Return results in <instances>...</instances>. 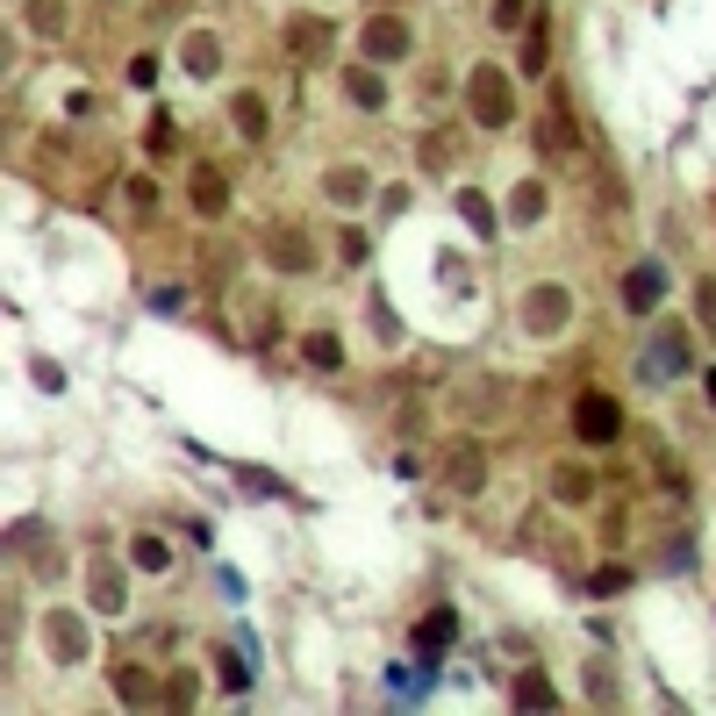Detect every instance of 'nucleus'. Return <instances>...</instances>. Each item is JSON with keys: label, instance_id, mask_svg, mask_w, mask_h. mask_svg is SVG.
Returning a JSON list of instances; mask_svg holds the SVG:
<instances>
[{"label": "nucleus", "instance_id": "cd10ccee", "mask_svg": "<svg viewBox=\"0 0 716 716\" xmlns=\"http://www.w3.org/2000/svg\"><path fill=\"white\" fill-rule=\"evenodd\" d=\"M115 695H122L129 709H137V702H151V681L137 674V666H122V674H115Z\"/></svg>", "mask_w": 716, "mask_h": 716}, {"label": "nucleus", "instance_id": "0eeeda50", "mask_svg": "<svg viewBox=\"0 0 716 716\" xmlns=\"http://www.w3.org/2000/svg\"><path fill=\"white\" fill-rule=\"evenodd\" d=\"M280 36H287V58H301V65L330 51V22H323V15H294Z\"/></svg>", "mask_w": 716, "mask_h": 716}, {"label": "nucleus", "instance_id": "f03ea898", "mask_svg": "<svg viewBox=\"0 0 716 716\" xmlns=\"http://www.w3.org/2000/svg\"><path fill=\"white\" fill-rule=\"evenodd\" d=\"M573 437H580V444H609V437H623V409H616V394H602V387L573 394Z\"/></svg>", "mask_w": 716, "mask_h": 716}, {"label": "nucleus", "instance_id": "6ab92c4d", "mask_svg": "<svg viewBox=\"0 0 716 716\" xmlns=\"http://www.w3.org/2000/svg\"><path fill=\"white\" fill-rule=\"evenodd\" d=\"M459 215L473 222V237H495V222H502V215H495V201H487L480 187H459Z\"/></svg>", "mask_w": 716, "mask_h": 716}, {"label": "nucleus", "instance_id": "4468645a", "mask_svg": "<svg viewBox=\"0 0 716 716\" xmlns=\"http://www.w3.org/2000/svg\"><path fill=\"white\" fill-rule=\"evenodd\" d=\"M452 638H459V616H452V609H430V616L416 623V645H423V659H437Z\"/></svg>", "mask_w": 716, "mask_h": 716}, {"label": "nucleus", "instance_id": "9b49d317", "mask_svg": "<svg viewBox=\"0 0 716 716\" xmlns=\"http://www.w3.org/2000/svg\"><path fill=\"white\" fill-rule=\"evenodd\" d=\"M323 194H330L337 208H358V201L373 194V179H366V165H337V172L323 179Z\"/></svg>", "mask_w": 716, "mask_h": 716}, {"label": "nucleus", "instance_id": "423d86ee", "mask_svg": "<svg viewBox=\"0 0 716 716\" xmlns=\"http://www.w3.org/2000/svg\"><path fill=\"white\" fill-rule=\"evenodd\" d=\"M265 258H273L280 273H308V265H316V244H308L294 222H280V230H265Z\"/></svg>", "mask_w": 716, "mask_h": 716}, {"label": "nucleus", "instance_id": "1a4fd4ad", "mask_svg": "<svg viewBox=\"0 0 716 716\" xmlns=\"http://www.w3.org/2000/svg\"><path fill=\"white\" fill-rule=\"evenodd\" d=\"M344 101L366 108V115H380V108H387V79H380L373 65H351V72H344Z\"/></svg>", "mask_w": 716, "mask_h": 716}, {"label": "nucleus", "instance_id": "b1692460", "mask_svg": "<svg viewBox=\"0 0 716 716\" xmlns=\"http://www.w3.org/2000/svg\"><path fill=\"white\" fill-rule=\"evenodd\" d=\"M301 351H308V366H323V373H330V366H344V344H337L330 330H316V337H301Z\"/></svg>", "mask_w": 716, "mask_h": 716}, {"label": "nucleus", "instance_id": "f257e3e1", "mask_svg": "<svg viewBox=\"0 0 716 716\" xmlns=\"http://www.w3.org/2000/svg\"><path fill=\"white\" fill-rule=\"evenodd\" d=\"M466 115H473L480 129H509V122H516V86H509L502 65H473V72H466Z\"/></svg>", "mask_w": 716, "mask_h": 716}, {"label": "nucleus", "instance_id": "aec40b11", "mask_svg": "<svg viewBox=\"0 0 716 716\" xmlns=\"http://www.w3.org/2000/svg\"><path fill=\"white\" fill-rule=\"evenodd\" d=\"M509 702H516V709H552L559 695H552V681H545V674H537V666H530V674H516Z\"/></svg>", "mask_w": 716, "mask_h": 716}, {"label": "nucleus", "instance_id": "c9c22d12", "mask_svg": "<svg viewBox=\"0 0 716 716\" xmlns=\"http://www.w3.org/2000/svg\"><path fill=\"white\" fill-rule=\"evenodd\" d=\"M129 79H137V86H158V58H151V51L129 58Z\"/></svg>", "mask_w": 716, "mask_h": 716}, {"label": "nucleus", "instance_id": "58836bf2", "mask_svg": "<svg viewBox=\"0 0 716 716\" xmlns=\"http://www.w3.org/2000/svg\"><path fill=\"white\" fill-rule=\"evenodd\" d=\"M29 373H36V387H51V394H58V387H65V373H58V366H51V358H36V366H29Z\"/></svg>", "mask_w": 716, "mask_h": 716}, {"label": "nucleus", "instance_id": "2eb2a0df", "mask_svg": "<svg viewBox=\"0 0 716 716\" xmlns=\"http://www.w3.org/2000/svg\"><path fill=\"white\" fill-rule=\"evenodd\" d=\"M194 208H201V215H222V208H230V179H222L215 165H194Z\"/></svg>", "mask_w": 716, "mask_h": 716}, {"label": "nucleus", "instance_id": "ddd939ff", "mask_svg": "<svg viewBox=\"0 0 716 716\" xmlns=\"http://www.w3.org/2000/svg\"><path fill=\"white\" fill-rule=\"evenodd\" d=\"M545 58H552V29H545V15H530V22H523V58H516V65H523L530 79H545Z\"/></svg>", "mask_w": 716, "mask_h": 716}, {"label": "nucleus", "instance_id": "5701e85b", "mask_svg": "<svg viewBox=\"0 0 716 716\" xmlns=\"http://www.w3.org/2000/svg\"><path fill=\"white\" fill-rule=\"evenodd\" d=\"M215 674H222V688H230V695H244V688H251V666H244V652H230V645L215 652Z\"/></svg>", "mask_w": 716, "mask_h": 716}, {"label": "nucleus", "instance_id": "c85d7f7f", "mask_svg": "<svg viewBox=\"0 0 716 716\" xmlns=\"http://www.w3.org/2000/svg\"><path fill=\"white\" fill-rule=\"evenodd\" d=\"M695 323L716 337V280H702V287H695Z\"/></svg>", "mask_w": 716, "mask_h": 716}, {"label": "nucleus", "instance_id": "412c9836", "mask_svg": "<svg viewBox=\"0 0 716 716\" xmlns=\"http://www.w3.org/2000/svg\"><path fill=\"white\" fill-rule=\"evenodd\" d=\"M688 366V351H681V337H659L652 351H645V373H659V380H674Z\"/></svg>", "mask_w": 716, "mask_h": 716}, {"label": "nucleus", "instance_id": "20e7f679", "mask_svg": "<svg viewBox=\"0 0 716 716\" xmlns=\"http://www.w3.org/2000/svg\"><path fill=\"white\" fill-rule=\"evenodd\" d=\"M566 316H573V294H566L559 280H537V287L523 294V330L552 337V330H566Z\"/></svg>", "mask_w": 716, "mask_h": 716}, {"label": "nucleus", "instance_id": "ea45409f", "mask_svg": "<svg viewBox=\"0 0 716 716\" xmlns=\"http://www.w3.org/2000/svg\"><path fill=\"white\" fill-rule=\"evenodd\" d=\"M702 387H709V401H716V373H709V380H702Z\"/></svg>", "mask_w": 716, "mask_h": 716}, {"label": "nucleus", "instance_id": "e433bc0d", "mask_svg": "<svg viewBox=\"0 0 716 716\" xmlns=\"http://www.w3.org/2000/svg\"><path fill=\"white\" fill-rule=\"evenodd\" d=\"M237 480H244V495H280V480H273V473H237Z\"/></svg>", "mask_w": 716, "mask_h": 716}, {"label": "nucleus", "instance_id": "6e6552de", "mask_svg": "<svg viewBox=\"0 0 716 716\" xmlns=\"http://www.w3.org/2000/svg\"><path fill=\"white\" fill-rule=\"evenodd\" d=\"M43 631H51V659H86V623L72 616V609H58V616H43Z\"/></svg>", "mask_w": 716, "mask_h": 716}, {"label": "nucleus", "instance_id": "4be33fe9", "mask_svg": "<svg viewBox=\"0 0 716 716\" xmlns=\"http://www.w3.org/2000/svg\"><path fill=\"white\" fill-rule=\"evenodd\" d=\"M552 495H559V502H588V495H595V473H588V466H559V473H552Z\"/></svg>", "mask_w": 716, "mask_h": 716}, {"label": "nucleus", "instance_id": "393cba45", "mask_svg": "<svg viewBox=\"0 0 716 716\" xmlns=\"http://www.w3.org/2000/svg\"><path fill=\"white\" fill-rule=\"evenodd\" d=\"M452 487H466V495L480 487V444H459L452 452Z\"/></svg>", "mask_w": 716, "mask_h": 716}, {"label": "nucleus", "instance_id": "39448f33", "mask_svg": "<svg viewBox=\"0 0 716 716\" xmlns=\"http://www.w3.org/2000/svg\"><path fill=\"white\" fill-rule=\"evenodd\" d=\"M659 301H666V265L659 258L631 265V280H623V308H631V316H652Z\"/></svg>", "mask_w": 716, "mask_h": 716}, {"label": "nucleus", "instance_id": "c756f323", "mask_svg": "<svg viewBox=\"0 0 716 716\" xmlns=\"http://www.w3.org/2000/svg\"><path fill=\"white\" fill-rule=\"evenodd\" d=\"M29 22H36L43 36H58V29H65V8H58V0H36V8H29Z\"/></svg>", "mask_w": 716, "mask_h": 716}, {"label": "nucleus", "instance_id": "7ed1b4c3", "mask_svg": "<svg viewBox=\"0 0 716 716\" xmlns=\"http://www.w3.org/2000/svg\"><path fill=\"white\" fill-rule=\"evenodd\" d=\"M358 51H366L373 65H394V58L416 51V29L401 22V15H366V29H358Z\"/></svg>", "mask_w": 716, "mask_h": 716}, {"label": "nucleus", "instance_id": "a878e982", "mask_svg": "<svg viewBox=\"0 0 716 716\" xmlns=\"http://www.w3.org/2000/svg\"><path fill=\"white\" fill-rule=\"evenodd\" d=\"M623 588H631V566H616V559L588 573V595H623Z\"/></svg>", "mask_w": 716, "mask_h": 716}, {"label": "nucleus", "instance_id": "f3484780", "mask_svg": "<svg viewBox=\"0 0 716 716\" xmlns=\"http://www.w3.org/2000/svg\"><path fill=\"white\" fill-rule=\"evenodd\" d=\"M230 122H237V137H251V144L265 137V129H273V115H265V101H258V94H237V101H230Z\"/></svg>", "mask_w": 716, "mask_h": 716}, {"label": "nucleus", "instance_id": "4c0bfd02", "mask_svg": "<svg viewBox=\"0 0 716 716\" xmlns=\"http://www.w3.org/2000/svg\"><path fill=\"white\" fill-rule=\"evenodd\" d=\"M129 201H137V208L151 215V208H158V187H151V179H129Z\"/></svg>", "mask_w": 716, "mask_h": 716}, {"label": "nucleus", "instance_id": "473e14b6", "mask_svg": "<svg viewBox=\"0 0 716 716\" xmlns=\"http://www.w3.org/2000/svg\"><path fill=\"white\" fill-rule=\"evenodd\" d=\"M588 695H595V702H616V681H609V666H588Z\"/></svg>", "mask_w": 716, "mask_h": 716}, {"label": "nucleus", "instance_id": "72a5a7b5", "mask_svg": "<svg viewBox=\"0 0 716 716\" xmlns=\"http://www.w3.org/2000/svg\"><path fill=\"white\" fill-rule=\"evenodd\" d=\"M337 251H344V265H366V230H344Z\"/></svg>", "mask_w": 716, "mask_h": 716}, {"label": "nucleus", "instance_id": "7c9ffc66", "mask_svg": "<svg viewBox=\"0 0 716 716\" xmlns=\"http://www.w3.org/2000/svg\"><path fill=\"white\" fill-rule=\"evenodd\" d=\"M530 22V0H495V29H523Z\"/></svg>", "mask_w": 716, "mask_h": 716}, {"label": "nucleus", "instance_id": "dca6fc26", "mask_svg": "<svg viewBox=\"0 0 716 716\" xmlns=\"http://www.w3.org/2000/svg\"><path fill=\"white\" fill-rule=\"evenodd\" d=\"M537 215H545V179H516V194H509V222H516V230H530Z\"/></svg>", "mask_w": 716, "mask_h": 716}, {"label": "nucleus", "instance_id": "2f4dec72", "mask_svg": "<svg viewBox=\"0 0 716 716\" xmlns=\"http://www.w3.org/2000/svg\"><path fill=\"white\" fill-rule=\"evenodd\" d=\"M366 316H373V323H380V337H401V323H394V308H387V301H380V294H373V301H366Z\"/></svg>", "mask_w": 716, "mask_h": 716}, {"label": "nucleus", "instance_id": "f8f14e48", "mask_svg": "<svg viewBox=\"0 0 716 716\" xmlns=\"http://www.w3.org/2000/svg\"><path fill=\"white\" fill-rule=\"evenodd\" d=\"M86 602H94L101 616H115V609L129 602V580H122L115 566H94V580H86Z\"/></svg>", "mask_w": 716, "mask_h": 716}, {"label": "nucleus", "instance_id": "a211bd4d", "mask_svg": "<svg viewBox=\"0 0 716 716\" xmlns=\"http://www.w3.org/2000/svg\"><path fill=\"white\" fill-rule=\"evenodd\" d=\"M537 151H552V158H566L573 151V122H566V108L552 101V115L537 122Z\"/></svg>", "mask_w": 716, "mask_h": 716}, {"label": "nucleus", "instance_id": "f704fd0d", "mask_svg": "<svg viewBox=\"0 0 716 716\" xmlns=\"http://www.w3.org/2000/svg\"><path fill=\"white\" fill-rule=\"evenodd\" d=\"M194 688H201L194 674H172V695H165V702H172V709H187V702H194Z\"/></svg>", "mask_w": 716, "mask_h": 716}, {"label": "nucleus", "instance_id": "9d476101", "mask_svg": "<svg viewBox=\"0 0 716 716\" xmlns=\"http://www.w3.org/2000/svg\"><path fill=\"white\" fill-rule=\"evenodd\" d=\"M179 65H187L194 79H215L222 72V43L208 29H187V43H179Z\"/></svg>", "mask_w": 716, "mask_h": 716}, {"label": "nucleus", "instance_id": "bb28decb", "mask_svg": "<svg viewBox=\"0 0 716 716\" xmlns=\"http://www.w3.org/2000/svg\"><path fill=\"white\" fill-rule=\"evenodd\" d=\"M129 559H137L144 573H165V537H144L137 530V537H129Z\"/></svg>", "mask_w": 716, "mask_h": 716}]
</instances>
